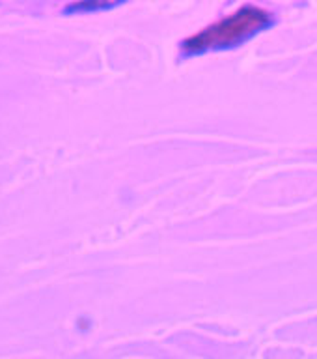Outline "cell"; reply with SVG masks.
Segmentation results:
<instances>
[{"label":"cell","instance_id":"7a4b0ae2","mask_svg":"<svg viewBox=\"0 0 317 359\" xmlns=\"http://www.w3.org/2000/svg\"><path fill=\"white\" fill-rule=\"evenodd\" d=\"M118 2H106V0H77L64 8L66 15H77V13H94V11L111 10Z\"/></svg>","mask_w":317,"mask_h":359},{"label":"cell","instance_id":"6da1fadb","mask_svg":"<svg viewBox=\"0 0 317 359\" xmlns=\"http://www.w3.org/2000/svg\"><path fill=\"white\" fill-rule=\"evenodd\" d=\"M273 25V13L262 6L243 4L228 15L220 17L211 25L196 30L181 41L183 55H204L209 50L230 49L245 43L246 39L256 36Z\"/></svg>","mask_w":317,"mask_h":359}]
</instances>
